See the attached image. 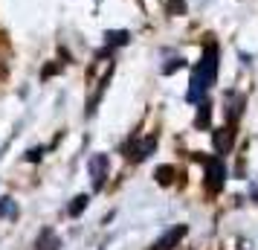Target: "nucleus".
I'll use <instances>...</instances> for the list:
<instances>
[{
	"instance_id": "obj_1",
	"label": "nucleus",
	"mask_w": 258,
	"mask_h": 250,
	"mask_svg": "<svg viewBox=\"0 0 258 250\" xmlns=\"http://www.w3.org/2000/svg\"><path fill=\"white\" fill-rule=\"evenodd\" d=\"M215 79H218V47H215V44H209V47L203 49V59H200V64L191 70L186 99H188V102H200V99L206 96V90L215 84Z\"/></svg>"
},
{
	"instance_id": "obj_2",
	"label": "nucleus",
	"mask_w": 258,
	"mask_h": 250,
	"mask_svg": "<svg viewBox=\"0 0 258 250\" xmlns=\"http://www.w3.org/2000/svg\"><path fill=\"white\" fill-rule=\"evenodd\" d=\"M113 70H116V61L110 59L107 53H102L99 59L90 64V70H87V82L96 87V96L87 102V114H93V105L99 102V96L105 93V84L110 82V76H113Z\"/></svg>"
},
{
	"instance_id": "obj_3",
	"label": "nucleus",
	"mask_w": 258,
	"mask_h": 250,
	"mask_svg": "<svg viewBox=\"0 0 258 250\" xmlns=\"http://www.w3.org/2000/svg\"><path fill=\"white\" fill-rule=\"evenodd\" d=\"M223 178H226V166L221 157H209L206 160V189L209 192H221Z\"/></svg>"
},
{
	"instance_id": "obj_4",
	"label": "nucleus",
	"mask_w": 258,
	"mask_h": 250,
	"mask_svg": "<svg viewBox=\"0 0 258 250\" xmlns=\"http://www.w3.org/2000/svg\"><path fill=\"white\" fill-rule=\"evenodd\" d=\"M107 166H110L107 155H93V157H90V163H87V172H90V178H93V189H102V186H105Z\"/></svg>"
},
{
	"instance_id": "obj_5",
	"label": "nucleus",
	"mask_w": 258,
	"mask_h": 250,
	"mask_svg": "<svg viewBox=\"0 0 258 250\" xmlns=\"http://www.w3.org/2000/svg\"><path fill=\"white\" fill-rule=\"evenodd\" d=\"M212 143H215L218 157L229 155V148H232V143H235V128L232 125H226V128H215V131H212Z\"/></svg>"
},
{
	"instance_id": "obj_6",
	"label": "nucleus",
	"mask_w": 258,
	"mask_h": 250,
	"mask_svg": "<svg viewBox=\"0 0 258 250\" xmlns=\"http://www.w3.org/2000/svg\"><path fill=\"white\" fill-rule=\"evenodd\" d=\"M183 236H186V224H177V227H171L163 238H157V244H154L151 250H174Z\"/></svg>"
},
{
	"instance_id": "obj_7",
	"label": "nucleus",
	"mask_w": 258,
	"mask_h": 250,
	"mask_svg": "<svg viewBox=\"0 0 258 250\" xmlns=\"http://www.w3.org/2000/svg\"><path fill=\"white\" fill-rule=\"evenodd\" d=\"M154 148H157V137H148V140H142V143H137L134 148H131L128 160H137V163H140V160H145V157L151 155Z\"/></svg>"
},
{
	"instance_id": "obj_8",
	"label": "nucleus",
	"mask_w": 258,
	"mask_h": 250,
	"mask_svg": "<svg viewBox=\"0 0 258 250\" xmlns=\"http://www.w3.org/2000/svg\"><path fill=\"white\" fill-rule=\"evenodd\" d=\"M241 111H244V96L226 93V117H229V122H235V119L241 117Z\"/></svg>"
},
{
	"instance_id": "obj_9",
	"label": "nucleus",
	"mask_w": 258,
	"mask_h": 250,
	"mask_svg": "<svg viewBox=\"0 0 258 250\" xmlns=\"http://www.w3.org/2000/svg\"><path fill=\"white\" fill-rule=\"evenodd\" d=\"M58 247H61L58 236H55L52 230H44V233H41V238H38V250H58Z\"/></svg>"
},
{
	"instance_id": "obj_10",
	"label": "nucleus",
	"mask_w": 258,
	"mask_h": 250,
	"mask_svg": "<svg viewBox=\"0 0 258 250\" xmlns=\"http://www.w3.org/2000/svg\"><path fill=\"white\" fill-rule=\"evenodd\" d=\"M174 175H177V169H174V166H160L157 172H154L157 183H163V186H168V183L174 180Z\"/></svg>"
},
{
	"instance_id": "obj_11",
	"label": "nucleus",
	"mask_w": 258,
	"mask_h": 250,
	"mask_svg": "<svg viewBox=\"0 0 258 250\" xmlns=\"http://www.w3.org/2000/svg\"><path fill=\"white\" fill-rule=\"evenodd\" d=\"M15 215H18V207L12 198H0V218H15Z\"/></svg>"
},
{
	"instance_id": "obj_12",
	"label": "nucleus",
	"mask_w": 258,
	"mask_h": 250,
	"mask_svg": "<svg viewBox=\"0 0 258 250\" xmlns=\"http://www.w3.org/2000/svg\"><path fill=\"white\" fill-rule=\"evenodd\" d=\"M84 207H87V195H79V198H73V204H70V210H67V215H70V218H76V215H82Z\"/></svg>"
},
{
	"instance_id": "obj_13",
	"label": "nucleus",
	"mask_w": 258,
	"mask_h": 250,
	"mask_svg": "<svg viewBox=\"0 0 258 250\" xmlns=\"http://www.w3.org/2000/svg\"><path fill=\"white\" fill-rule=\"evenodd\" d=\"M107 44H110V47H113V44H116V47H122V44H128V32H125V29H116V32H107Z\"/></svg>"
},
{
	"instance_id": "obj_14",
	"label": "nucleus",
	"mask_w": 258,
	"mask_h": 250,
	"mask_svg": "<svg viewBox=\"0 0 258 250\" xmlns=\"http://www.w3.org/2000/svg\"><path fill=\"white\" fill-rule=\"evenodd\" d=\"M209 117H212V111H209V102H203V105H200V114H198V119H195V125H198V128H203V125H209Z\"/></svg>"
},
{
	"instance_id": "obj_15",
	"label": "nucleus",
	"mask_w": 258,
	"mask_h": 250,
	"mask_svg": "<svg viewBox=\"0 0 258 250\" xmlns=\"http://www.w3.org/2000/svg\"><path fill=\"white\" fill-rule=\"evenodd\" d=\"M168 12H171V15H186V3H180V0H171V3H168Z\"/></svg>"
}]
</instances>
